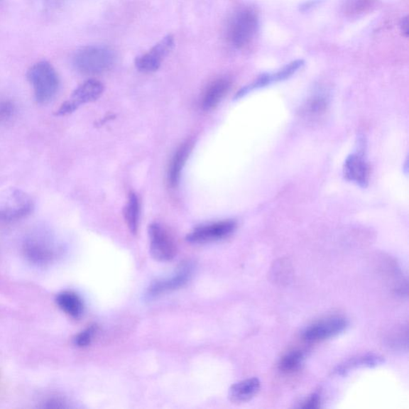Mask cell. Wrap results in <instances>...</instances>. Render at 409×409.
I'll use <instances>...</instances> for the list:
<instances>
[{"label": "cell", "instance_id": "cell-1", "mask_svg": "<svg viewBox=\"0 0 409 409\" xmlns=\"http://www.w3.org/2000/svg\"><path fill=\"white\" fill-rule=\"evenodd\" d=\"M27 78L33 87L38 104L41 105L50 104L59 92V75L54 67L47 61L34 64L28 70Z\"/></svg>", "mask_w": 409, "mask_h": 409}, {"label": "cell", "instance_id": "cell-2", "mask_svg": "<svg viewBox=\"0 0 409 409\" xmlns=\"http://www.w3.org/2000/svg\"><path fill=\"white\" fill-rule=\"evenodd\" d=\"M35 209L33 198L17 188H9L0 193V223L9 224L22 220Z\"/></svg>", "mask_w": 409, "mask_h": 409}, {"label": "cell", "instance_id": "cell-3", "mask_svg": "<svg viewBox=\"0 0 409 409\" xmlns=\"http://www.w3.org/2000/svg\"><path fill=\"white\" fill-rule=\"evenodd\" d=\"M115 55L111 49L102 46H88L80 49L74 58V65L82 75H100L111 69Z\"/></svg>", "mask_w": 409, "mask_h": 409}, {"label": "cell", "instance_id": "cell-4", "mask_svg": "<svg viewBox=\"0 0 409 409\" xmlns=\"http://www.w3.org/2000/svg\"><path fill=\"white\" fill-rule=\"evenodd\" d=\"M23 251L31 263L45 266L55 261L59 249L51 234L46 230H36L26 239Z\"/></svg>", "mask_w": 409, "mask_h": 409}, {"label": "cell", "instance_id": "cell-5", "mask_svg": "<svg viewBox=\"0 0 409 409\" xmlns=\"http://www.w3.org/2000/svg\"><path fill=\"white\" fill-rule=\"evenodd\" d=\"M258 16L251 9H244L236 12L230 22L228 29V38L235 48L241 49L247 46L257 33Z\"/></svg>", "mask_w": 409, "mask_h": 409}, {"label": "cell", "instance_id": "cell-6", "mask_svg": "<svg viewBox=\"0 0 409 409\" xmlns=\"http://www.w3.org/2000/svg\"><path fill=\"white\" fill-rule=\"evenodd\" d=\"M104 89V87L99 81L87 80L75 89L70 99L63 102L55 114L56 116L62 117L74 113L82 105L97 100Z\"/></svg>", "mask_w": 409, "mask_h": 409}, {"label": "cell", "instance_id": "cell-7", "mask_svg": "<svg viewBox=\"0 0 409 409\" xmlns=\"http://www.w3.org/2000/svg\"><path fill=\"white\" fill-rule=\"evenodd\" d=\"M150 249L152 257L159 261H168L175 258L176 246L164 227L153 223L149 227Z\"/></svg>", "mask_w": 409, "mask_h": 409}, {"label": "cell", "instance_id": "cell-8", "mask_svg": "<svg viewBox=\"0 0 409 409\" xmlns=\"http://www.w3.org/2000/svg\"><path fill=\"white\" fill-rule=\"evenodd\" d=\"M174 47L175 38L171 35L165 36L149 51L136 58V66L137 69L145 73L156 72Z\"/></svg>", "mask_w": 409, "mask_h": 409}, {"label": "cell", "instance_id": "cell-9", "mask_svg": "<svg viewBox=\"0 0 409 409\" xmlns=\"http://www.w3.org/2000/svg\"><path fill=\"white\" fill-rule=\"evenodd\" d=\"M349 322L342 317L335 316L322 320L307 328L303 337L307 342L324 341L342 334L348 327Z\"/></svg>", "mask_w": 409, "mask_h": 409}, {"label": "cell", "instance_id": "cell-10", "mask_svg": "<svg viewBox=\"0 0 409 409\" xmlns=\"http://www.w3.org/2000/svg\"><path fill=\"white\" fill-rule=\"evenodd\" d=\"M236 224L233 220L222 221L196 228L187 236V241L196 244L213 242L227 238L236 229Z\"/></svg>", "mask_w": 409, "mask_h": 409}, {"label": "cell", "instance_id": "cell-11", "mask_svg": "<svg viewBox=\"0 0 409 409\" xmlns=\"http://www.w3.org/2000/svg\"><path fill=\"white\" fill-rule=\"evenodd\" d=\"M344 175L349 181L366 187L369 183V169L362 153L349 156L344 165Z\"/></svg>", "mask_w": 409, "mask_h": 409}, {"label": "cell", "instance_id": "cell-12", "mask_svg": "<svg viewBox=\"0 0 409 409\" xmlns=\"http://www.w3.org/2000/svg\"><path fill=\"white\" fill-rule=\"evenodd\" d=\"M192 273L190 266H183L179 272L170 278L155 281L146 293L148 298H155L165 293L175 290L183 286L189 280Z\"/></svg>", "mask_w": 409, "mask_h": 409}, {"label": "cell", "instance_id": "cell-13", "mask_svg": "<svg viewBox=\"0 0 409 409\" xmlns=\"http://www.w3.org/2000/svg\"><path fill=\"white\" fill-rule=\"evenodd\" d=\"M303 63L302 60L294 61L290 63L289 65H287L283 69L278 70L276 73L261 75L257 80L251 83V85L243 88L241 91L239 92L238 97H241V96L253 91L254 89L263 87L271 84L272 82L290 78L291 75L298 72V70H299L300 67H302Z\"/></svg>", "mask_w": 409, "mask_h": 409}, {"label": "cell", "instance_id": "cell-14", "mask_svg": "<svg viewBox=\"0 0 409 409\" xmlns=\"http://www.w3.org/2000/svg\"><path fill=\"white\" fill-rule=\"evenodd\" d=\"M261 383L258 378H249L235 383L229 388V398L236 404H241L251 400L258 393Z\"/></svg>", "mask_w": 409, "mask_h": 409}, {"label": "cell", "instance_id": "cell-15", "mask_svg": "<svg viewBox=\"0 0 409 409\" xmlns=\"http://www.w3.org/2000/svg\"><path fill=\"white\" fill-rule=\"evenodd\" d=\"M193 144L192 141L183 143L171 160L168 170V182L172 188L176 187L180 180L182 170L187 161Z\"/></svg>", "mask_w": 409, "mask_h": 409}, {"label": "cell", "instance_id": "cell-16", "mask_svg": "<svg viewBox=\"0 0 409 409\" xmlns=\"http://www.w3.org/2000/svg\"><path fill=\"white\" fill-rule=\"evenodd\" d=\"M230 87V82L226 79L217 80L208 87L202 102L204 111H210L219 104Z\"/></svg>", "mask_w": 409, "mask_h": 409}, {"label": "cell", "instance_id": "cell-17", "mask_svg": "<svg viewBox=\"0 0 409 409\" xmlns=\"http://www.w3.org/2000/svg\"><path fill=\"white\" fill-rule=\"evenodd\" d=\"M55 302L70 317L80 318L82 316L84 307L78 294L72 291H62L58 294Z\"/></svg>", "mask_w": 409, "mask_h": 409}, {"label": "cell", "instance_id": "cell-18", "mask_svg": "<svg viewBox=\"0 0 409 409\" xmlns=\"http://www.w3.org/2000/svg\"><path fill=\"white\" fill-rule=\"evenodd\" d=\"M385 362L383 357L375 354H367L358 358H354L341 366H339L336 370L338 374H345L349 372V370L356 367H375L379 364Z\"/></svg>", "mask_w": 409, "mask_h": 409}, {"label": "cell", "instance_id": "cell-19", "mask_svg": "<svg viewBox=\"0 0 409 409\" xmlns=\"http://www.w3.org/2000/svg\"><path fill=\"white\" fill-rule=\"evenodd\" d=\"M125 219L130 231L136 234L138 228L140 219V202L138 196L131 193L126 204L124 212Z\"/></svg>", "mask_w": 409, "mask_h": 409}, {"label": "cell", "instance_id": "cell-20", "mask_svg": "<svg viewBox=\"0 0 409 409\" xmlns=\"http://www.w3.org/2000/svg\"><path fill=\"white\" fill-rule=\"evenodd\" d=\"M304 360V354L302 351H293L281 358L279 363L280 371L286 373L295 372L302 366Z\"/></svg>", "mask_w": 409, "mask_h": 409}, {"label": "cell", "instance_id": "cell-21", "mask_svg": "<svg viewBox=\"0 0 409 409\" xmlns=\"http://www.w3.org/2000/svg\"><path fill=\"white\" fill-rule=\"evenodd\" d=\"M328 106L327 99L322 96L312 99L305 107V114L311 117H317L321 115L326 110Z\"/></svg>", "mask_w": 409, "mask_h": 409}, {"label": "cell", "instance_id": "cell-22", "mask_svg": "<svg viewBox=\"0 0 409 409\" xmlns=\"http://www.w3.org/2000/svg\"><path fill=\"white\" fill-rule=\"evenodd\" d=\"M272 276L275 280L280 281V283L289 280L291 275L290 266L288 261H284L283 260L278 261L273 268Z\"/></svg>", "mask_w": 409, "mask_h": 409}, {"label": "cell", "instance_id": "cell-23", "mask_svg": "<svg viewBox=\"0 0 409 409\" xmlns=\"http://www.w3.org/2000/svg\"><path fill=\"white\" fill-rule=\"evenodd\" d=\"M16 107L9 100L0 101V124H5L14 115Z\"/></svg>", "mask_w": 409, "mask_h": 409}, {"label": "cell", "instance_id": "cell-24", "mask_svg": "<svg viewBox=\"0 0 409 409\" xmlns=\"http://www.w3.org/2000/svg\"><path fill=\"white\" fill-rule=\"evenodd\" d=\"M94 327H89L82 331L75 338V344L78 347H86L91 343L94 334Z\"/></svg>", "mask_w": 409, "mask_h": 409}, {"label": "cell", "instance_id": "cell-25", "mask_svg": "<svg viewBox=\"0 0 409 409\" xmlns=\"http://www.w3.org/2000/svg\"><path fill=\"white\" fill-rule=\"evenodd\" d=\"M321 405V396L319 393H312L308 398H307L302 405H300L302 408H318Z\"/></svg>", "mask_w": 409, "mask_h": 409}]
</instances>
